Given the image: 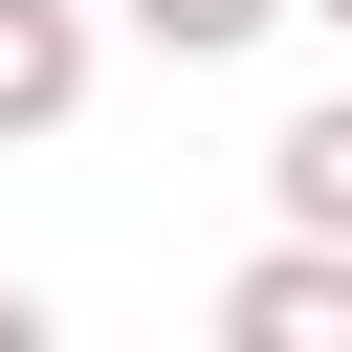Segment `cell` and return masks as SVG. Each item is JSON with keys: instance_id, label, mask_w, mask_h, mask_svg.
<instances>
[{"instance_id": "cell-1", "label": "cell", "mask_w": 352, "mask_h": 352, "mask_svg": "<svg viewBox=\"0 0 352 352\" xmlns=\"http://www.w3.org/2000/svg\"><path fill=\"white\" fill-rule=\"evenodd\" d=\"M220 352H352V242H264L220 286Z\"/></svg>"}, {"instance_id": "cell-2", "label": "cell", "mask_w": 352, "mask_h": 352, "mask_svg": "<svg viewBox=\"0 0 352 352\" xmlns=\"http://www.w3.org/2000/svg\"><path fill=\"white\" fill-rule=\"evenodd\" d=\"M88 110V0H0V154H44Z\"/></svg>"}, {"instance_id": "cell-3", "label": "cell", "mask_w": 352, "mask_h": 352, "mask_svg": "<svg viewBox=\"0 0 352 352\" xmlns=\"http://www.w3.org/2000/svg\"><path fill=\"white\" fill-rule=\"evenodd\" d=\"M264 198H286V242H352V88H308L264 132Z\"/></svg>"}, {"instance_id": "cell-4", "label": "cell", "mask_w": 352, "mask_h": 352, "mask_svg": "<svg viewBox=\"0 0 352 352\" xmlns=\"http://www.w3.org/2000/svg\"><path fill=\"white\" fill-rule=\"evenodd\" d=\"M110 22H132V44H154V66H220V44H264V22H286V0H110Z\"/></svg>"}, {"instance_id": "cell-5", "label": "cell", "mask_w": 352, "mask_h": 352, "mask_svg": "<svg viewBox=\"0 0 352 352\" xmlns=\"http://www.w3.org/2000/svg\"><path fill=\"white\" fill-rule=\"evenodd\" d=\"M0 352H66V330H44V286H0Z\"/></svg>"}, {"instance_id": "cell-6", "label": "cell", "mask_w": 352, "mask_h": 352, "mask_svg": "<svg viewBox=\"0 0 352 352\" xmlns=\"http://www.w3.org/2000/svg\"><path fill=\"white\" fill-rule=\"evenodd\" d=\"M286 22H352V0H286Z\"/></svg>"}]
</instances>
